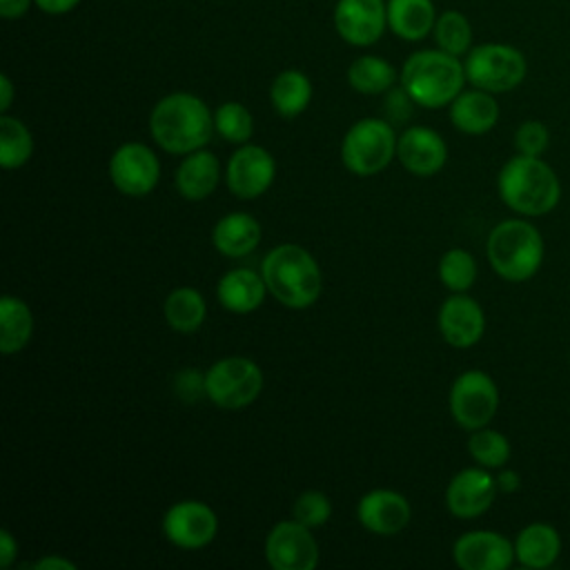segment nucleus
<instances>
[{
  "mask_svg": "<svg viewBox=\"0 0 570 570\" xmlns=\"http://www.w3.org/2000/svg\"><path fill=\"white\" fill-rule=\"evenodd\" d=\"M265 292H267V283L263 274H256L254 269H247V267L229 269L218 281V287H216L220 305L236 314H247L261 307Z\"/></svg>",
  "mask_w": 570,
  "mask_h": 570,
  "instance_id": "obj_22",
  "label": "nucleus"
},
{
  "mask_svg": "<svg viewBox=\"0 0 570 570\" xmlns=\"http://www.w3.org/2000/svg\"><path fill=\"white\" fill-rule=\"evenodd\" d=\"M463 67L468 82L490 94L517 89L528 73L525 56L517 47L503 42H483L472 47L465 53Z\"/></svg>",
  "mask_w": 570,
  "mask_h": 570,
  "instance_id": "obj_6",
  "label": "nucleus"
},
{
  "mask_svg": "<svg viewBox=\"0 0 570 570\" xmlns=\"http://www.w3.org/2000/svg\"><path fill=\"white\" fill-rule=\"evenodd\" d=\"M33 570H76V563L62 557H42L40 561L31 563Z\"/></svg>",
  "mask_w": 570,
  "mask_h": 570,
  "instance_id": "obj_42",
  "label": "nucleus"
},
{
  "mask_svg": "<svg viewBox=\"0 0 570 570\" xmlns=\"http://www.w3.org/2000/svg\"><path fill=\"white\" fill-rule=\"evenodd\" d=\"M454 563L461 570H505L514 559V541L494 530H470L454 541Z\"/></svg>",
  "mask_w": 570,
  "mask_h": 570,
  "instance_id": "obj_13",
  "label": "nucleus"
},
{
  "mask_svg": "<svg viewBox=\"0 0 570 570\" xmlns=\"http://www.w3.org/2000/svg\"><path fill=\"white\" fill-rule=\"evenodd\" d=\"M450 120L463 134H470V136L488 134L499 120V102L494 94L476 87L461 91L450 102Z\"/></svg>",
  "mask_w": 570,
  "mask_h": 570,
  "instance_id": "obj_21",
  "label": "nucleus"
},
{
  "mask_svg": "<svg viewBox=\"0 0 570 570\" xmlns=\"http://www.w3.org/2000/svg\"><path fill=\"white\" fill-rule=\"evenodd\" d=\"M18 557V541L9 530H0V568H9Z\"/></svg>",
  "mask_w": 570,
  "mask_h": 570,
  "instance_id": "obj_38",
  "label": "nucleus"
},
{
  "mask_svg": "<svg viewBox=\"0 0 570 570\" xmlns=\"http://www.w3.org/2000/svg\"><path fill=\"white\" fill-rule=\"evenodd\" d=\"M165 318L171 330L189 334L196 332L205 321V298L194 287H178L165 298Z\"/></svg>",
  "mask_w": 570,
  "mask_h": 570,
  "instance_id": "obj_28",
  "label": "nucleus"
},
{
  "mask_svg": "<svg viewBox=\"0 0 570 570\" xmlns=\"http://www.w3.org/2000/svg\"><path fill=\"white\" fill-rule=\"evenodd\" d=\"M387 27L403 40H423L436 22L432 0H387Z\"/></svg>",
  "mask_w": 570,
  "mask_h": 570,
  "instance_id": "obj_25",
  "label": "nucleus"
},
{
  "mask_svg": "<svg viewBox=\"0 0 570 570\" xmlns=\"http://www.w3.org/2000/svg\"><path fill=\"white\" fill-rule=\"evenodd\" d=\"M499 410V387L483 370H465L450 387V412L454 421L472 432L485 428Z\"/></svg>",
  "mask_w": 570,
  "mask_h": 570,
  "instance_id": "obj_9",
  "label": "nucleus"
},
{
  "mask_svg": "<svg viewBox=\"0 0 570 570\" xmlns=\"http://www.w3.org/2000/svg\"><path fill=\"white\" fill-rule=\"evenodd\" d=\"M149 129L165 151L191 154L209 142L216 125L209 107L198 96L176 91L154 105Z\"/></svg>",
  "mask_w": 570,
  "mask_h": 570,
  "instance_id": "obj_2",
  "label": "nucleus"
},
{
  "mask_svg": "<svg viewBox=\"0 0 570 570\" xmlns=\"http://www.w3.org/2000/svg\"><path fill=\"white\" fill-rule=\"evenodd\" d=\"M490 267L510 283L530 281L543 265L546 243L541 232L525 218H508L492 227L485 243Z\"/></svg>",
  "mask_w": 570,
  "mask_h": 570,
  "instance_id": "obj_5",
  "label": "nucleus"
},
{
  "mask_svg": "<svg viewBox=\"0 0 570 570\" xmlns=\"http://www.w3.org/2000/svg\"><path fill=\"white\" fill-rule=\"evenodd\" d=\"M109 176L120 194L147 196L160 178V163L147 145L125 142L109 160Z\"/></svg>",
  "mask_w": 570,
  "mask_h": 570,
  "instance_id": "obj_11",
  "label": "nucleus"
},
{
  "mask_svg": "<svg viewBox=\"0 0 570 570\" xmlns=\"http://www.w3.org/2000/svg\"><path fill=\"white\" fill-rule=\"evenodd\" d=\"M261 274L267 283V292L292 309L309 307L321 296V267L301 245L285 243L269 249L263 258Z\"/></svg>",
  "mask_w": 570,
  "mask_h": 570,
  "instance_id": "obj_4",
  "label": "nucleus"
},
{
  "mask_svg": "<svg viewBox=\"0 0 570 570\" xmlns=\"http://www.w3.org/2000/svg\"><path fill=\"white\" fill-rule=\"evenodd\" d=\"M33 332V316L29 305L18 298L4 294L0 298V350L4 354L20 352Z\"/></svg>",
  "mask_w": 570,
  "mask_h": 570,
  "instance_id": "obj_26",
  "label": "nucleus"
},
{
  "mask_svg": "<svg viewBox=\"0 0 570 570\" xmlns=\"http://www.w3.org/2000/svg\"><path fill=\"white\" fill-rule=\"evenodd\" d=\"M412 105H416L403 87H392L385 91V116L390 125H401L412 116Z\"/></svg>",
  "mask_w": 570,
  "mask_h": 570,
  "instance_id": "obj_37",
  "label": "nucleus"
},
{
  "mask_svg": "<svg viewBox=\"0 0 570 570\" xmlns=\"http://www.w3.org/2000/svg\"><path fill=\"white\" fill-rule=\"evenodd\" d=\"M265 557L274 570H312L318 563V543L301 521H281L265 539Z\"/></svg>",
  "mask_w": 570,
  "mask_h": 570,
  "instance_id": "obj_10",
  "label": "nucleus"
},
{
  "mask_svg": "<svg viewBox=\"0 0 570 570\" xmlns=\"http://www.w3.org/2000/svg\"><path fill=\"white\" fill-rule=\"evenodd\" d=\"M33 0H0V16L7 20L22 18L31 9Z\"/></svg>",
  "mask_w": 570,
  "mask_h": 570,
  "instance_id": "obj_41",
  "label": "nucleus"
},
{
  "mask_svg": "<svg viewBox=\"0 0 570 570\" xmlns=\"http://www.w3.org/2000/svg\"><path fill=\"white\" fill-rule=\"evenodd\" d=\"M334 27L347 45L370 47L387 27V4L383 0H338Z\"/></svg>",
  "mask_w": 570,
  "mask_h": 570,
  "instance_id": "obj_15",
  "label": "nucleus"
},
{
  "mask_svg": "<svg viewBox=\"0 0 570 570\" xmlns=\"http://www.w3.org/2000/svg\"><path fill=\"white\" fill-rule=\"evenodd\" d=\"M396 156L401 165L416 176H432L443 169L448 160V145L430 127H410L396 142Z\"/></svg>",
  "mask_w": 570,
  "mask_h": 570,
  "instance_id": "obj_18",
  "label": "nucleus"
},
{
  "mask_svg": "<svg viewBox=\"0 0 570 570\" xmlns=\"http://www.w3.org/2000/svg\"><path fill=\"white\" fill-rule=\"evenodd\" d=\"M214 125L227 142H247L254 131V118L243 102H223L214 114Z\"/></svg>",
  "mask_w": 570,
  "mask_h": 570,
  "instance_id": "obj_34",
  "label": "nucleus"
},
{
  "mask_svg": "<svg viewBox=\"0 0 570 570\" xmlns=\"http://www.w3.org/2000/svg\"><path fill=\"white\" fill-rule=\"evenodd\" d=\"M465 82L463 62L443 49L414 51L401 67V87L416 105L428 109L450 105Z\"/></svg>",
  "mask_w": 570,
  "mask_h": 570,
  "instance_id": "obj_3",
  "label": "nucleus"
},
{
  "mask_svg": "<svg viewBox=\"0 0 570 570\" xmlns=\"http://www.w3.org/2000/svg\"><path fill=\"white\" fill-rule=\"evenodd\" d=\"M332 517L330 499L318 490L303 492L294 503V519L307 528H318Z\"/></svg>",
  "mask_w": 570,
  "mask_h": 570,
  "instance_id": "obj_35",
  "label": "nucleus"
},
{
  "mask_svg": "<svg viewBox=\"0 0 570 570\" xmlns=\"http://www.w3.org/2000/svg\"><path fill=\"white\" fill-rule=\"evenodd\" d=\"M468 452L479 465H483L488 470L503 468L512 454L508 436L488 425L472 430V434L468 439Z\"/></svg>",
  "mask_w": 570,
  "mask_h": 570,
  "instance_id": "obj_31",
  "label": "nucleus"
},
{
  "mask_svg": "<svg viewBox=\"0 0 570 570\" xmlns=\"http://www.w3.org/2000/svg\"><path fill=\"white\" fill-rule=\"evenodd\" d=\"M263 390L261 367L245 356H227L205 372V396L223 410H240Z\"/></svg>",
  "mask_w": 570,
  "mask_h": 570,
  "instance_id": "obj_8",
  "label": "nucleus"
},
{
  "mask_svg": "<svg viewBox=\"0 0 570 570\" xmlns=\"http://www.w3.org/2000/svg\"><path fill=\"white\" fill-rule=\"evenodd\" d=\"M356 517L365 530L390 537L410 523L412 510L407 499L394 490H370L361 497Z\"/></svg>",
  "mask_w": 570,
  "mask_h": 570,
  "instance_id": "obj_19",
  "label": "nucleus"
},
{
  "mask_svg": "<svg viewBox=\"0 0 570 570\" xmlns=\"http://www.w3.org/2000/svg\"><path fill=\"white\" fill-rule=\"evenodd\" d=\"M396 71L381 56H361L347 69V82L358 94H385L394 87Z\"/></svg>",
  "mask_w": 570,
  "mask_h": 570,
  "instance_id": "obj_29",
  "label": "nucleus"
},
{
  "mask_svg": "<svg viewBox=\"0 0 570 570\" xmlns=\"http://www.w3.org/2000/svg\"><path fill=\"white\" fill-rule=\"evenodd\" d=\"M276 174L274 158L258 145L238 147L227 163V187L238 198H258L267 191Z\"/></svg>",
  "mask_w": 570,
  "mask_h": 570,
  "instance_id": "obj_16",
  "label": "nucleus"
},
{
  "mask_svg": "<svg viewBox=\"0 0 570 570\" xmlns=\"http://www.w3.org/2000/svg\"><path fill=\"white\" fill-rule=\"evenodd\" d=\"M33 154L31 131L13 116H0V165L2 169H18L27 165Z\"/></svg>",
  "mask_w": 570,
  "mask_h": 570,
  "instance_id": "obj_30",
  "label": "nucleus"
},
{
  "mask_svg": "<svg viewBox=\"0 0 570 570\" xmlns=\"http://www.w3.org/2000/svg\"><path fill=\"white\" fill-rule=\"evenodd\" d=\"M165 537L185 550L205 548L218 532L216 512L203 501H178L163 517Z\"/></svg>",
  "mask_w": 570,
  "mask_h": 570,
  "instance_id": "obj_12",
  "label": "nucleus"
},
{
  "mask_svg": "<svg viewBox=\"0 0 570 570\" xmlns=\"http://www.w3.org/2000/svg\"><path fill=\"white\" fill-rule=\"evenodd\" d=\"M497 479V488L499 492H505V494H512L521 488V476L517 470H510V468H499V474L494 476Z\"/></svg>",
  "mask_w": 570,
  "mask_h": 570,
  "instance_id": "obj_39",
  "label": "nucleus"
},
{
  "mask_svg": "<svg viewBox=\"0 0 570 570\" xmlns=\"http://www.w3.org/2000/svg\"><path fill=\"white\" fill-rule=\"evenodd\" d=\"M439 278L450 292H468L476 281V261L461 247L448 249L439 261Z\"/></svg>",
  "mask_w": 570,
  "mask_h": 570,
  "instance_id": "obj_33",
  "label": "nucleus"
},
{
  "mask_svg": "<svg viewBox=\"0 0 570 570\" xmlns=\"http://www.w3.org/2000/svg\"><path fill=\"white\" fill-rule=\"evenodd\" d=\"M499 488L488 468H463L445 488V505L459 519H476L494 503Z\"/></svg>",
  "mask_w": 570,
  "mask_h": 570,
  "instance_id": "obj_14",
  "label": "nucleus"
},
{
  "mask_svg": "<svg viewBox=\"0 0 570 570\" xmlns=\"http://www.w3.org/2000/svg\"><path fill=\"white\" fill-rule=\"evenodd\" d=\"M439 332L452 347H472L485 332V314L472 296L454 292L439 309Z\"/></svg>",
  "mask_w": 570,
  "mask_h": 570,
  "instance_id": "obj_17",
  "label": "nucleus"
},
{
  "mask_svg": "<svg viewBox=\"0 0 570 570\" xmlns=\"http://www.w3.org/2000/svg\"><path fill=\"white\" fill-rule=\"evenodd\" d=\"M220 178L218 158L212 151L196 149L180 160L176 169V189L187 200H203L207 198Z\"/></svg>",
  "mask_w": 570,
  "mask_h": 570,
  "instance_id": "obj_23",
  "label": "nucleus"
},
{
  "mask_svg": "<svg viewBox=\"0 0 570 570\" xmlns=\"http://www.w3.org/2000/svg\"><path fill=\"white\" fill-rule=\"evenodd\" d=\"M501 200L519 216L550 214L561 200V180L541 156L517 154L503 163L497 176Z\"/></svg>",
  "mask_w": 570,
  "mask_h": 570,
  "instance_id": "obj_1",
  "label": "nucleus"
},
{
  "mask_svg": "<svg viewBox=\"0 0 570 570\" xmlns=\"http://www.w3.org/2000/svg\"><path fill=\"white\" fill-rule=\"evenodd\" d=\"M561 554V534L554 525L534 521L521 528L514 537V559L530 570H546Z\"/></svg>",
  "mask_w": 570,
  "mask_h": 570,
  "instance_id": "obj_20",
  "label": "nucleus"
},
{
  "mask_svg": "<svg viewBox=\"0 0 570 570\" xmlns=\"http://www.w3.org/2000/svg\"><path fill=\"white\" fill-rule=\"evenodd\" d=\"M269 100L283 118H294L307 109L312 100V82L303 71L285 69L272 80Z\"/></svg>",
  "mask_w": 570,
  "mask_h": 570,
  "instance_id": "obj_27",
  "label": "nucleus"
},
{
  "mask_svg": "<svg viewBox=\"0 0 570 570\" xmlns=\"http://www.w3.org/2000/svg\"><path fill=\"white\" fill-rule=\"evenodd\" d=\"M214 247L229 258H240L256 249L261 243V225L245 212H232L223 216L212 232Z\"/></svg>",
  "mask_w": 570,
  "mask_h": 570,
  "instance_id": "obj_24",
  "label": "nucleus"
},
{
  "mask_svg": "<svg viewBox=\"0 0 570 570\" xmlns=\"http://www.w3.org/2000/svg\"><path fill=\"white\" fill-rule=\"evenodd\" d=\"M434 40L439 49L452 53V56H463L472 49V27L470 20L461 11H443L436 16L434 22Z\"/></svg>",
  "mask_w": 570,
  "mask_h": 570,
  "instance_id": "obj_32",
  "label": "nucleus"
},
{
  "mask_svg": "<svg viewBox=\"0 0 570 570\" xmlns=\"http://www.w3.org/2000/svg\"><path fill=\"white\" fill-rule=\"evenodd\" d=\"M33 2H36V7H38L42 13L62 16V13H69L71 9H76L80 0H33Z\"/></svg>",
  "mask_w": 570,
  "mask_h": 570,
  "instance_id": "obj_40",
  "label": "nucleus"
},
{
  "mask_svg": "<svg viewBox=\"0 0 570 570\" xmlns=\"http://www.w3.org/2000/svg\"><path fill=\"white\" fill-rule=\"evenodd\" d=\"M11 98H13V85L9 80L7 73L0 76V111L4 114L11 107Z\"/></svg>",
  "mask_w": 570,
  "mask_h": 570,
  "instance_id": "obj_43",
  "label": "nucleus"
},
{
  "mask_svg": "<svg viewBox=\"0 0 570 570\" xmlns=\"http://www.w3.org/2000/svg\"><path fill=\"white\" fill-rule=\"evenodd\" d=\"M399 138L387 120L361 118L356 120L341 145V158L352 174L372 176L385 169L396 154Z\"/></svg>",
  "mask_w": 570,
  "mask_h": 570,
  "instance_id": "obj_7",
  "label": "nucleus"
},
{
  "mask_svg": "<svg viewBox=\"0 0 570 570\" xmlns=\"http://www.w3.org/2000/svg\"><path fill=\"white\" fill-rule=\"evenodd\" d=\"M550 145V131L541 120H523L514 131V149L525 156H543Z\"/></svg>",
  "mask_w": 570,
  "mask_h": 570,
  "instance_id": "obj_36",
  "label": "nucleus"
}]
</instances>
